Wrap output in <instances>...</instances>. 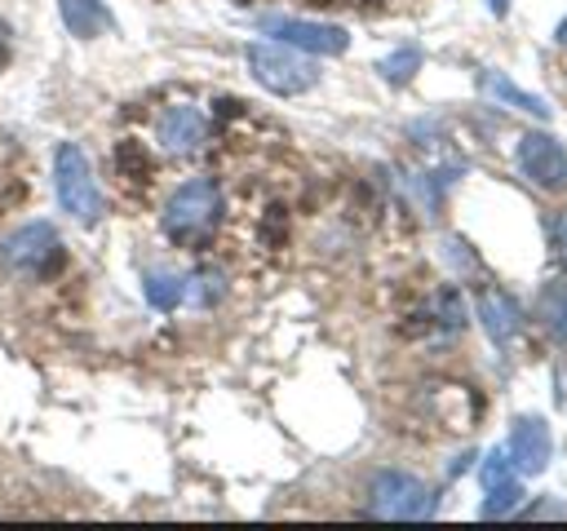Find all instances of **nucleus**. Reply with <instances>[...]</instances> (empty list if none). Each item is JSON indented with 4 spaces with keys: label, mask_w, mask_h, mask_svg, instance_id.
Instances as JSON below:
<instances>
[{
    "label": "nucleus",
    "mask_w": 567,
    "mask_h": 531,
    "mask_svg": "<svg viewBox=\"0 0 567 531\" xmlns=\"http://www.w3.org/2000/svg\"><path fill=\"white\" fill-rule=\"evenodd\" d=\"M58 13H62V22L75 40H93V35L115 27V18L102 0H58Z\"/></svg>",
    "instance_id": "nucleus-12"
},
{
    "label": "nucleus",
    "mask_w": 567,
    "mask_h": 531,
    "mask_svg": "<svg viewBox=\"0 0 567 531\" xmlns=\"http://www.w3.org/2000/svg\"><path fill=\"white\" fill-rule=\"evenodd\" d=\"M221 221V186L213 177H190L182 181L159 212V226L177 243H204Z\"/></svg>",
    "instance_id": "nucleus-1"
},
{
    "label": "nucleus",
    "mask_w": 567,
    "mask_h": 531,
    "mask_svg": "<svg viewBox=\"0 0 567 531\" xmlns=\"http://www.w3.org/2000/svg\"><path fill=\"white\" fill-rule=\"evenodd\" d=\"M221 292H226V279H221L217 270H195V274H186V301H190V305H213Z\"/></svg>",
    "instance_id": "nucleus-17"
},
{
    "label": "nucleus",
    "mask_w": 567,
    "mask_h": 531,
    "mask_svg": "<svg viewBox=\"0 0 567 531\" xmlns=\"http://www.w3.org/2000/svg\"><path fill=\"white\" fill-rule=\"evenodd\" d=\"M261 31L288 49H301V53H319V58H337L350 49V35L346 27L337 22H315V18H261Z\"/></svg>",
    "instance_id": "nucleus-5"
},
{
    "label": "nucleus",
    "mask_w": 567,
    "mask_h": 531,
    "mask_svg": "<svg viewBox=\"0 0 567 531\" xmlns=\"http://www.w3.org/2000/svg\"><path fill=\"white\" fill-rule=\"evenodd\" d=\"M421 62H425V53L416 49V44H403V49H394L390 58H381V80L385 84H408L416 71H421Z\"/></svg>",
    "instance_id": "nucleus-15"
},
{
    "label": "nucleus",
    "mask_w": 567,
    "mask_h": 531,
    "mask_svg": "<svg viewBox=\"0 0 567 531\" xmlns=\"http://www.w3.org/2000/svg\"><path fill=\"white\" fill-rule=\"evenodd\" d=\"M505 451H509L518 473H540L549 465V456H554V434H549V425L540 416H518L514 429H509Z\"/></svg>",
    "instance_id": "nucleus-8"
},
{
    "label": "nucleus",
    "mask_w": 567,
    "mask_h": 531,
    "mask_svg": "<svg viewBox=\"0 0 567 531\" xmlns=\"http://www.w3.org/2000/svg\"><path fill=\"white\" fill-rule=\"evenodd\" d=\"M4 62H9V27L0 22V66H4Z\"/></svg>",
    "instance_id": "nucleus-21"
},
{
    "label": "nucleus",
    "mask_w": 567,
    "mask_h": 531,
    "mask_svg": "<svg viewBox=\"0 0 567 531\" xmlns=\"http://www.w3.org/2000/svg\"><path fill=\"white\" fill-rule=\"evenodd\" d=\"M142 292L155 310H177L186 301V274H168V270H151L142 279Z\"/></svg>",
    "instance_id": "nucleus-14"
},
{
    "label": "nucleus",
    "mask_w": 567,
    "mask_h": 531,
    "mask_svg": "<svg viewBox=\"0 0 567 531\" xmlns=\"http://www.w3.org/2000/svg\"><path fill=\"white\" fill-rule=\"evenodd\" d=\"M554 235H558V257H563V266H567V208L558 212V226H554Z\"/></svg>",
    "instance_id": "nucleus-20"
},
{
    "label": "nucleus",
    "mask_w": 567,
    "mask_h": 531,
    "mask_svg": "<svg viewBox=\"0 0 567 531\" xmlns=\"http://www.w3.org/2000/svg\"><path fill=\"white\" fill-rule=\"evenodd\" d=\"M310 4H328V0H310Z\"/></svg>",
    "instance_id": "nucleus-24"
},
{
    "label": "nucleus",
    "mask_w": 567,
    "mask_h": 531,
    "mask_svg": "<svg viewBox=\"0 0 567 531\" xmlns=\"http://www.w3.org/2000/svg\"><path fill=\"white\" fill-rule=\"evenodd\" d=\"M4 266L13 274H49L62 257V243H58V230L49 221H27L22 230H13L4 239Z\"/></svg>",
    "instance_id": "nucleus-6"
},
{
    "label": "nucleus",
    "mask_w": 567,
    "mask_h": 531,
    "mask_svg": "<svg viewBox=\"0 0 567 531\" xmlns=\"http://www.w3.org/2000/svg\"><path fill=\"white\" fill-rule=\"evenodd\" d=\"M536 319L549 327V336L567 341V279H554L536 296Z\"/></svg>",
    "instance_id": "nucleus-13"
},
{
    "label": "nucleus",
    "mask_w": 567,
    "mask_h": 531,
    "mask_svg": "<svg viewBox=\"0 0 567 531\" xmlns=\"http://www.w3.org/2000/svg\"><path fill=\"white\" fill-rule=\"evenodd\" d=\"M554 40H558V44H567V18H563V22L554 27Z\"/></svg>",
    "instance_id": "nucleus-23"
},
{
    "label": "nucleus",
    "mask_w": 567,
    "mask_h": 531,
    "mask_svg": "<svg viewBox=\"0 0 567 531\" xmlns=\"http://www.w3.org/2000/svg\"><path fill=\"white\" fill-rule=\"evenodd\" d=\"M155 137L168 155H195L208 137V119L199 106H168L159 119H155Z\"/></svg>",
    "instance_id": "nucleus-9"
},
{
    "label": "nucleus",
    "mask_w": 567,
    "mask_h": 531,
    "mask_svg": "<svg viewBox=\"0 0 567 531\" xmlns=\"http://www.w3.org/2000/svg\"><path fill=\"white\" fill-rule=\"evenodd\" d=\"M478 88L496 102V106H509V111H523V115H536V119H549V106H545V97H536V93H527V88H518L505 71H478Z\"/></svg>",
    "instance_id": "nucleus-11"
},
{
    "label": "nucleus",
    "mask_w": 567,
    "mask_h": 531,
    "mask_svg": "<svg viewBox=\"0 0 567 531\" xmlns=\"http://www.w3.org/2000/svg\"><path fill=\"white\" fill-rule=\"evenodd\" d=\"M434 504H439L434 491H430L421 478L403 473V469H381V473H372L368 500H363V509H368L372 518H430Z\"/></svg>",
    "instance_id": "nucleus-4"
},
{
    "label": "nucleus",
    "mask_w": 567,
    "mask_h": 531,
    "mask_svg": "<svg viewBox=\"0 0 567 531\" xmlns=\"http://www.w3.org/2000/svg\"><path fill=\"white\" fill-rule=\"evenodd\" d=\"M474 310H478V323L492 336V345H509L523 332V305L505 288H483L474 296Z\"/></svg>",
    "instance_id": "nucleus-10"
},
{
    "label": "nucleus",
    "mask_w": 567,
    "mask_h": 531,
    "mask_svg": "<svg viewBox=\"0 0 567 531\" xmlns=\"http://www.w3.org/2000/svg\"><path fill=\"white\" fill-rule=\"evenodd\" d=\"M487 9H492V18H505L509 13V0H487Z\"/></svg>",
    "instance_id": "nucleus-22"
},
{
    "label": "nucleus",
    "mask_w": 567,
    "mask_h": 531,
    "mask_svg": "<svg viewBox=\"0 0 567 531\" xmlns=\"http://www.w3.org/2000/svg\"><path fill=\"white\" fill-rule=\"evenodd\" d=\"M244 58H248L252 80L275 97H297V93H310L319 84V66L301 49H288L279 40H252L244 49Z\"/></svg>",
    "instance_id": "nucleus-2"
},
{
    "label": "nucleus",
    "mask_w": 567,
    "mask_h": 531,
    "mask_svg": "<svg viewBox=\"0 0 567 531\" xmlns=\"http://www.w3.org/2000/svg\"><path fill=\"white\" fill-rule=\"evenodd\" d=\"M523 504V482L518 478H509V482H496V487H487V500H483V518H505V513H514Z\"/></svg>",
    "instance_id": "nucleus-16"
},
{
    "label": "nucleus",
    "mask_w": 567,
    "mask_h": 531,
    "mask_svg": "<svg viewBox=\"0 0 567 531\" xmlns=\"http://www.w3.org/2000/svg\"><path fill=\"white\" fill-rule=\"evenodd\" d=\"M518 173L540 190H567V146L549 133H523L518 137Z\"/></svg>",
    "instance_id": "nucleus-7"
},
{
    "label": "nucleus",
    "mask_w": 567,
    "mask_h": 531,
    "mask_svg": "<svg viewBox=\"0 0 567 531\" xmlns=\"http://www.w3.org/2000/svg\"><path fill=\"white\" fill-rule=\"evenodd\" d=\"M509 478H518V469H514L509 451H505V447H496V451L483 460V487H496V482H509Z\"/></svg>",
    "instance_id": "nucleus-19"
},
{
    "label": "nucleus",
    "mask_w": 567,
    "mask_h": 531,
    "mask_svg": "<svg viewBox=\"0 0 567 531\" xmlns=\"http://www.w3.org/2000/svg\"><path fill=\"white\" fill-rule=\"evenodd\" d=\"M115 168L128 173L133 181H142V177H151V155L142 150V142H120L115 146Z\"/></svg>",
    "instance_id": "nucleus-18"
},
{
    "label": "nucleus",
    "mask_w": 567,
    "mask_h": 531,
    "mask_svg": "<svg viewBox=\"0 0 567 531\" xmlns=\"http://www.w3.org/2000/svg\"><path fill=\"white\" fill-rule=\"evenodd\" d=\"M53 190H58L62 212L75 217L80 226H93L102 217V208H106L102 190H97V177H93V164L75 142H62L53 150Z\"/></svg>",
    "instance_id": "nucleus-3"
}]
</instances>
